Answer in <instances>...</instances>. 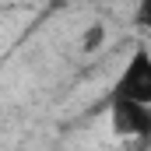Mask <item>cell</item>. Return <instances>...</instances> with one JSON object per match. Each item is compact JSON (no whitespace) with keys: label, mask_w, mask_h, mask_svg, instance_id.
<instances>
[{"label":"cell","mask_w":151,"mask_h":151,"mask_svg":"<svg viewBox=\"0 0 151 151\" xmlns=\"http://www.w3.org/2000/svg\"><path fill=\"white\" fill-rule=\"evenodd\" d=\"M113 99H134V102L151 106V49L148 46L130 49V56L113 84Z\"/></svg>","instance_id":"1"},{"label":"cell","mask_w":151,"mask_h":151,"mask_svg":"<svg viewBox=\"0 0 151 151\" xmlns=\"http://www.w3.org/2000/svg\"><path fill=\"white\" fill-rule=\"evenodd\" d=\"M113 130L130 141H151V106L134 99H113Z\"/></svg>","instance_id":"2"},{"label":"cell","mask_w":151,"mask_h":151,"mask_svg":"<svg viewBox=\"0 0 151 151\" xmlns=\"http://www.w3.org/2000/svg\"><path fill=\"white\" fill-rule=\"evenodd\" d=\"M134 25H137V28H148V32H151V0H137Z\"/></svg>","instance_id":"3"},{"label":"cell","mask_w":151,"mask_h":151,"mask_svg":"<svg viewBox=\"0 0 151 151\" xmlns=\"http://www.w3.org/2000/svg\"><path fill=\"white\" fill-rule=\"evenodd\" d=\"M102 39H106V28H102V25H91V28H88V35L81 39V49H84V53H91Z\"/></svg>","instance_id":"4"},{"label":"cell","mask_w":151,"mask_h":151,"mask_svg":"<svg viewBox=\"0 0 151 151\" xmlns=\"http://www.w3.org/2000/svg\"><path fill=\"white\" fill-rule=\"evenodd\" d=\"M67 4H88V0H67Z\"/></svg>","instance_id":"5"}]
</instances>
